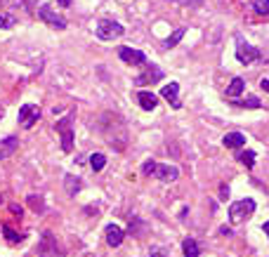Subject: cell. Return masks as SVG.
<instances>
[{"label":"cell","mask_w":269,"mask_h":257,"mask_svg":"<svg viewBox=\"0 0 269 257\" xmlns=\"http://www.w3.org/2000/svg\"><path fill=\"white\" fill-rule=\"evenodd\" d=\"M142 172H144L146 177L153 175L156 179H161V182H175L179 177V170L175 168V165H170V163H156L153 158L142 163Z\"/></svg>","instance_id":"obj_1"},{"label":"cell","mask_w":269,"mask_h":257,"mask_svg":"<svg viewBox=\"0 0 269 257\" xmlns=\"http://www.w3.org/2000/svg\"><path fill=\"white\" fill-rule=\"evenodd\" d=\"M38 257H66L64 245L57 241V236L52 231H45L38 241Z\"/></svg>","instance_id":"obj_2"},{"label":"cell","mask_w":269,"mask_h":257,"mask_svg":"<svg viewBox=\"0 0 269 257\" xmlns=\"http://www.w3.org/2000/svg\"><path fill=\"white\" fill-rule=\"evenodd\" d=\"M255 212V201L253 198H243V201H234L229 205V219L234 224H241L246 222L250 215Z\"/></svg>","instance_id":"obj_3"},{"label":"cell","mask_w":269,"mask_h":257,"mask_svg":"<svg viewBox=\"0 0 269 257\" xmlns=\"http://www.w3.org/2000/svg\"><path fill=\"white\" fill-rule=\"evenodd\" d=\"M97 38L99 41H116L125 33V28L118 24V21H111V19H99L97 21Z\"/></svg>","instance_id":"obj_4"},{"label":"cell","mask_w":269,"mask_h":257,"mask_svg":"<svg viewBox=\"0 0 269 257\" xmlns=\"http://www.w3.org/2000/svg\"><path fill=\"white\" fill-rule=\"evenodd\" d=\"M38 17H41L45 24H50L52 28H59V31L66 28V19H64L59 12H55L52 5H41V7H38Z\"/></svg>","instance_id":"obj_5"},{"label":"cell","mask_w":269,"mask_h":257,"mask_svg":"<svg viewBox=\"0 0 269 257\" xmlns=\"http://www.w3.org/2000/svg\"><path fill=\"white\" fill-rule=\"evenodd\" d=\"M257 57H260V52L250 43L243 41L241 35H236V59L241 61V64H253Z\"/></svg>","instance_id":"obj_6"},{"label":"cell","mask_w":269,"mask_h":257,"mask_svg":"<svg viewBox=\"0 0 269 257\" xmlns=\"http://www.w3.org/2000/svg\"><path fill=\"white\" fill-rule=\"evenodd\" d=\"M57 132L62 135V149L69 154L71 149H73V128H71V116H66V118H62V121H57Z\"/></svg>","instance_id":"obj_7"},{"label":"cell","mask_w":269,"mask_h":257,"mask_svg":"<svg viewBox=\"0 0 269 257\" xmlns=\"http://www.w3.org/2000/svg\"><path fill=\"white\" fill-rule=\"evenodd\" d=\"M38 118H41V106H35V104H24V106L19 108V125H24V128H33L35 123H38Z\"/></svg>","instance_id":"obj_8"},{"label":"cell","mask_w":269,"mask_h":257,"mask_svg":"<svg viewBox=\"0 0 269 257\" xmlns=\"http://www.w3.org/2000/svg\"><path fill=\"white\" fill-rule=\"evenodd\" d=\"M118 57L125 61V64H130V66H142L146 61V54L142 52V50H135V48H128V45H123V48H118Z\"/></svg>","instance_id":"obj_9"},{"label":"cell","mask_w":269,"mask_h":257,"mask_svg":"<svg viewBox=\"0 0 269 257\" xmlns=\"http://www.w3.org/2000/svg\"><path fill=\"white\" fill-rule=\"evenodd\" d=\"M104 236H106V243H109L111 248H118V245L123 243V229H121V227H116V224H106Z\"/></svg>","instance_id":"obj_10"},{"label":"cell","mask_w":269,"mask_h":257,"mask_svg":"<svg viewBox=\"0 0 269 257\" xmlns=\"http://www.w3.org/2000/svg\"><path fill=\"white\" fill-rule=\"evenodd\" d=\"M17 149H19V139H17V137H5V139H0V161L14 156Z\"/></svg>","instance_id":"obj_11"},{"label":"cell","mask_w":269,"mask_h":257,"mask_svg":"<svg viewBox=\"0 0 269 257\" xmlns=\"http://www.w3.org/2000/svg\"><path fill=\"white\" fill-rule=\"evenodd\" d=\"M161 95L170 102V106H173V108L182 106V104H179V85H177V83H168L166 88H161Z\"/></svg>","instance_id":"obj_12"},{"label":"cell","mask_w":269,"mask_h":257,"mask_svg":"<svg viewBox=\"0 0 269 257\" xmlns=\"http://www.w3.org/2000/svg\"><path fill=\"white\" fill-rule=\"evenodd\" d=\"M159 81H163V71H161L159 66H151L146 74L139 76L135 83H137V85H146V83H159Z\"/></svg>","instance_id":"obj_13"},{"label":"cell","mask_w":269,"mask_h":257,"mask_svg":"<svg viewBox=\"0 0 269 257\" xmlns=\"http://www.w3.org/2000/svg\"><path fill=\"white\" fill-rule=\"evenodd\" d=\"M222 144H224L227 149H241V146H246V137H243L241 132H229V135H224Z\"/></svg>","instance_id":"obj_14"},{"label":"cell","mask_w":269,"mask_h":257,"mask_svg":"<svg viewBox=\"0 0 269 257\" xmlns=\"http://www.w3.org/2000/svg\"><path fill=\"white\" fill-rule=\"evenodd\" d=\"M137 99H139V104H142V108H144V111H153V108H156V104H159L156 95L146 92V90H142V92H139Z\"/></svg>","instance_id":"obj_15"},{"label":"cell","mask_w":269,"mask_h":257,"mask_svg":"<svg viewBox=\"0 0 269 257\" xmlns=\"http://www.w3.org/2000/svg\"><path fill=\"white\" fill-rule=\"evenodd\" d=\"M182 252H184V257H199L201 255V248L199 243H196V238H184L182 241Z\"/></svg>","instance_id":"obj_16"},{"label":"cell","mask_w":269,"mask_h":257,"mask_svg":"<svg viewBox=\"0 0 269 257\" xmlns=\"http://www.w3.org/2000/svg\"><path fill=\"white\" fill-rule=\"evenodd\" d=\"M243 90H246V81L236 76L234 81L229 83V88H227V97H232V99H234V97H239V95H241Z\"/></svg>","instance_id":"obj_17"},{"label":"cell","mask_w":269,"mask_h":257,"mask_svg":"<svg viewBox=\"0 0 269 257\" xmlns=\"http://www.w3.org/2000/svg\"><path fill=\"white\" fill-rule=\"evenodd\" d=\"M64 187H66V194H69V196H76L78 191H81V179L73 175H66L64 177Z\"/></svg>","instance_id":"obj_18"},{"label":"cell","mask_w":269,"mask_h":257,"mask_svg":"<svg viewBox=\"0 0 269 257\" xmlns=\"http://www.w3.org/2000/svg\"><path fill=\"white\" fill-rule=\"evenodd\" d=\"M104 165H106V156L104 154H92L90 156V168H92V172H102Z\"/></svg>","instance_id":"obj_19"},{"label":"cell","mask_w":269,"mask_h":257,"mask_svg":"<svg viewBox=\"0 0 269 257\" xmlns=\"http://www.w3.org/2000/svg\"><path fill=\"white\" fill-rule=\"evenodd\" d=\"M184 33H186V28H177V31H175L173 35H168L166 41H163V48H175V45H177L179 41H182V38H184Z\"/></svg>","instance_id":"obj_20"},{"label":"cell","mask_w":269,"mask_h":257,"mask_svg":"<svg viewBox=\"0 0 269 257\" xmlns=\"http://www.w3.org/2000/svg\"><path fill=\"white\" fill-rule=\"evenodd\" d=\"M3 234H5V238L10 243H21V241H24V234H17L10 224H3Z\"/></svg>","instance_id":"obj_21"},{"label":"cell","mask_w":269,"mask_h":257,"mask_svg":"<svg viewBox=\"0 0 269 257\" xmlns=\"http://www.w3.org/2000/svg\"><path fill=\"white\" fill-rule=\"evenodd\" d=\"M17 24V17L10 12H0V31H7V28H12Z\"/></svg>","instance_id":"obj_22"},{"label":"cell","mask_w":269,"mask_h":257,"mask_svg":"<svg viewBox=\"0 0 269 257\" xmlns=\"http://www.w3.org/2000/svg\"><path fill=\"white\" fill-rule=\"evenodd\" d=\"M253 12L260 17H269V0H253Z\"/></svg>","instance_id":"obj_23"},{"label":"cell","mask_w":269,"mask_h":257,"mask_svg":"<svg viewBox=\"0 0 269 257\" xmlns=\"http://www.w3.org/2000/svg\"><path fill=\"white\" fill-rule=\"evenodd\" d=\"M28 201V208L33 210V212H43L45 210V203H43V196H35V194H31V196L26 198Z\"/></svg>","instance_id":"obj_24"},{"label":"cell","mask_w":269,"mask_h":257,"mask_svg":"<svg viewBox=\"0 0 269 257\" xmlns=\"http://www.w3.org/2000/svg\"><path fill=\"white\" fill-rule=\"evenodd\" d=\"M236 158H239V161L243 163V165H246V168H253V165H255V151H241V154L236 156Z\"/></svg>","instance_id":"obj_25"},{"label":"cell","mask_w":269,"mask_h":257,"mask_svg":"<svg viewBox=\"0 0 269 257\" xmlns=\"http://www.w3.org/2000/svg\"><path fill=\"white\" fill-rule=\"evenodd\" d=\"M234 106H243V108H260L262 104H260V99H257L255 95H250V97H246L243 102H234Z\"/></svg>","instance_id":"obj_26"},{"label":"cell","mask_w":269,"mask_h":257,"mask_svg":"<svg viewBox=\"0 0 269 257\" xmlns=\"http://www.w3.org/2000/svg\"><path fill=\"white\" fill-rule=\"evenodd\" d=\"M10 210H12L14 215H19V217H21V212H24V210H21V205H10Z\"/></svg>","instance_id":"obj_27"},{"label":"cell","mask_w":269,"mask_h":257,"mask_svg":"<svg viewBox=\"0 0 269 257\" xmlns=\"http://www.w3.org/2000/svg\"><path fill=\"white\" fill-rule=\"evenodd\" d=\"M220 196H222V198H227V196H229V187H224V184H222V187H220Z\"/></svg>","instance_id":"obj_28"},{"label":"cell","mask_w":269,"mask_h":257,"mask_svg":"<svg viewBox=\"0 0 269 257\" xmlns=\"http://www.w3.org/2000/svg\"><path fill=\"white\" fill-rule=\"evenodd\" d=\"M151 257H166V252L161 250V248H156V250H151Z\"/></svg>","instance_id":"obj_29"},{"label":"cell","mask_w":269,"mask_h":257,"mask_svg":"<svg viewBox=\"0 0 269 257\" xmlns=\"http://www.w3.org/2000/svg\"><path fill=\"white\" fill-rule=\"evenodd\" d=\"M220 234H222V236H232V229H229V227H222Z\"/></svg>","instance_id":"obj_30"},{"label":"cell","mask_w":269,"mask_h":257,"mask_svg":"<svg viewBox=\"0 0 269 257\" xmlns=\"http://www.w3.org/2000/svg\"><path fill=\"white\" fill-rule=\"evenodd\" d=\"M260 88H262V90H267V92H269V81H267V78H262V83H260Z\"/></svg>","instance_id":"obj_31"},{"label":"cell","mask_w":269,"mask_h":257,"mask_svg":"<svg viewBox=\"0 0 269 257\" xmlns=\"http://www.w3.org/2000/svg\"><path fill=\"white\" fill-rule=\"evenodd\" d=\"M59 5H62V7H69V5H71V0H59Z\"/></svg>","instance_id":"obj_32"},{"label":"cell","mask_w":269,"mask_h":257,"mask_svg":"<svg viewBox=\"0 0 269 257\" xmlns=\"http://www.w3.org/2000/svg\"><path fill=\"white\" fill-rule=\"evenodd\" d=\"M3 116H5V106L0 104V121H3Z\"/></svg>","instance_id":"obj_33"},{"label":"cell","mask_w":269,"mask_h":257,"mask_svg":"<svg viewBox=\"0 0 269 257\" xmlns=\"http://www.w3.org/2000/svg\"><path fill=\"white\" fill-rule=\"evenodd\" d=\"M262 229H264V234L269 236V222H264V227H262Z\"/></svg>","instance_id":"obj_34"},{"label":"cell","mask_w":269,"mask_h":257,"mask_svg":"<svg viewBox=\"0 0 269 257\" xmlns=\"http://www.w3.org/2000/svg\"><path fill=\"white\" fill-rule=\"evenodd\" d=\"M0 203H3V196H0Z\"/></svg>","instance_id":"obj_35"}]
</instances>
